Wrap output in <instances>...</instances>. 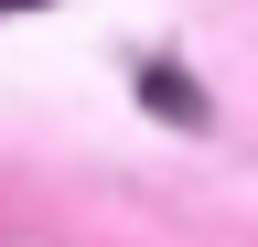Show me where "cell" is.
<instances>
[{
  "label": "cell",
  "mask_w": 258,
  "mask_h": 247,
  "mask_svg": "<svg viewBox=\"0 0 258 247\" xmlns=\"http://www.w3.org/2000/svg\"><path fill=\"white\" fill-rule=\"evenodd\" d=\"M140 97L172 118V129H205V86H194V75H172V65H140Z\"/></svg>",
  "instance_id": "obj_1"
},
{
  "label": "cell",
  "mask_w": 258,
  "mask_h": 247,
  "mask_svg": "<svg viewBox=\"0 0 258 247\" xmlns=\"http://www.w3.org/2000/svg\"><path fill=\"white\" fill-rule=\"evenodd\" d=\"M0 11H43V0H0Z\"/></svg>",
  "instance_id": "obj_2"
}]
</instances>
